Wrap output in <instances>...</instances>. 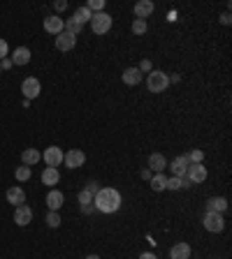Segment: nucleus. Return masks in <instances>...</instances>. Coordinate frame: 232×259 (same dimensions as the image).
Returning <instances> with one entry per match:
<instances>
[{
	"mask_svg": "<svg viewBox=\"0 0 232 259\" xmlns=\"http://www.w3.org/2000/svg\"><path fill=\"white\" fill-rule=\"evenodd\" d=\"M121 204H123L121 192L114 190V188H100V190L95 192V197H93L95 211H100V213H105V215L116 213V211L121 208Z\"/></svg>",
	"mask_w": 232,
	"mask_h": 259,
	"instance_id": "nucleus-1",
	"label": "nucleus"
},
{
	"mask_svg": "<svg viewBox=\"0 0 232 259\" xmlns=\"http://www.w3.org/2000/svg\"><path fill=\"white\" fill-rule=\"evenodd\" d=\"M170 86V76L160 72V69H151L147 74V88L149 93H165Z\"/></svg>",
	"mask_w": 232,
	"mask_h": 259,
	"instance_id": "nucleus-2",
	"label": "nucleus"
},
{
	"mask_svg": "<svg viewBox=\"0 0 232 259\" xmlns=\"http://www.w3.org/2000/svg\"><path fill=\"white\" fill-rule=\"evenodd\" d=\"M112 26H114V19L107 12H98V14L91 16V31L95 35H107L112 31Z\"/></svg>",
	"mask_w": 232,
	"mask_h": 259,
	"instance_id": "nucleus-3",
	"label": "nucleus"
},
{
	"mask_svg": "<svg viewBox=\"0 0 232 259\" xmlns=\"http://www.w3.org/2000/svg\"><path fill=\"white\" fill-rule=\"evenodd\" d=\"M202 225H204V229H207L209 234H221L225 229V218L221 213H204V218H202Z\"/></svg>",
	"mask_w": 232,
	"mask_h": 259,
	"instance_id": "nucleus-4",
	"label": "nucleus"
},
{
	"mask_svg": "<svg viewBox=\"0 0 232 259\" xmlns=\"http://www.w3.org/2000/svg\"><path fill=\"white\" fill-rule=\"evenodd\" d=\"M21 93H23V97L28 99H35V97H39V93H42V84H39L35 76H26L21 81Z\"/></svg>",
	"mask_w": 232,
	"mask_h": 259,
	"instance_id": "nucleus-5",
	"label": "nucleus"
},
{
	"mask_svg": "<svg viewBox=\"0 0 232 259\" xmlns=\"http://www.w3.org/2000/svg\"><path fill=\"white\" fill-rule=\"evenodd\" d=\"M207 167H204V162L202 164H188V169H186V178L191 181V185H197V183H204L207 181Z\"/></svg>",
	"mask_w": 232,
	"mask_h": 259,
	"instance_id": "nucleus-6",
	"label": "nucleus"
},
{
	"mask_svg": "<svg viewBox=\"0 0 232 259\" xmlns=\"http://www.w3.org/2000/svg\"><path fill=\"white\" fill-rule=\"evenodd\" d=\"M84 162H86V155H84V151H79V148H70V151L63 155V164L68 169L84 167Z\"/></svg>",
	"mask_w": 232,
	"mask_h": 259,
	"instance_id": "nucleus-7",
	"label": "nucleus"
},
{
	"mask_svg": "<svg viewBox=\"0 0 232 259\" xmlns=\"http://www.w3.org/2000/svg\"><path fill=\"white\" fill-rule=\"evenodd\" d=\"M63 148H58V146H49L44 153H42V160L46 162V167H61L63 164Z\"/></svg>",
	"mask_w": 232,
	"mask_h": 259,
	"instance_id": "nucleus-8",
	"label": "nucleus"
},
{
	"mask_svg": "<svg viewBox=\"0 0 232 259\" xmlns=\"http://www.w3.org/2000/svg\"><path fill=\"white\" fill-rule=\"evenodd\" d=\"M42 26H44V31L49 32V35L56 37V35H61V32L65 31V19H61L58 14H51V16H46Z\"/></svg>",
	"mask_w": 232,
	"mask_h": 259,
	"instance_id": "nucleus-9",
	"label": "nucleus"
},
{
	"mask_svg": "<svg viewBox=\"0 0 232 259\" xmlns=\"http://www.w3.org/2000/svg\"><path fill=\"white\" fill-rule=\"evenodd\" d=\"M14 222L19 227H28L33 222V208L28 204H21L14 208Z\"/></svg>",
	"mask_w": 232,
	"mask_h": 259,
	"instance_id": "nucleus-10",
	"label": "nucleus"
},
{
	"mask_svg": "<svg viewBox=\"0 0 232 259\" xmlns=\"http://www.w3.org/2000/svg\"><path fill=\"white\" fill-rule=\"evenodd\" d=\"M154 12H155L154 0H139V2H135V19L147 21V19L154 14Z\"/></svg>",
	"mask_w": 232,
	"mask_h": 259,
	"instance_id": "nucleus-11",
	"label": "nucleus"
},
{
	"mask_svg": "<svg viewBox=\"0 0 232 259\" xmlns=\"http://www.w3.org/2000/svg\"><path fill=\"white\" fill-rule=\"evenodd\" d=\"M31 58H33V54H31V49H28V46H16L14 54L9 56L12 65H19V67L28 65V63H31Z\"/></svg>",
	"mask_w": 232,
	"mask_h": 259,
	"instance_id": "nucleus-12",
	"label": "nucleus"
},
{
	"mask_svg": "<svg viewBox=\"0 0 232 259\" xmlns=\"http://www.w3.org/2000/svg\"><path fill=\"white\" fill-rule=\"evenodd\" d=\"M147 167L151 169L154 174H165V169H167V160H165V155H162V153H151V155H149Z\"/></svg>",
	"mask_w": 232,
	"mask_h": 259,
	"instance_id": "nucleus-13",
	"label": "nucleus"
},
{
	"mask_svg": "<svg viewBox=\"0 0 232 259\" xmlns=\"http://www.w3.org/2000/svg\"><path fill=\"white\" fill-rule=\"evenodd\" d=\"M77 46V37L75 35H70V32L63 31L61 35H56V49L58 51H72Z\"/></svg>",
	"mask_w": 232,
	"mask_h": 259,
	"instance_id": "nucleus-14",
	"label": "nucleus"
},
{
	"mask_svg": "<svg viewBox=\"0 0 232 259\" xmlns=\"http://www.w3.org/2000/svg\"><path fill=\"white\" fill-rule=\"evenodd\" d=\"M121 81H123L125 86H139L144 81V74H142L137 67H125L123 74H121Z\"/></svg>",
	"mask_w": 232,
	"mask_h": 259,
	"instance_id": "nucleus-15",
	"label": "nucleus"
},
{
	"mask_svg": "<svg viewBox=\"0 0 232 259\" xmlns=\"http://www.w3.org/2000/svg\"><path fill=\"white\" fill-rule=\"evenodd\" d=\"M188 158L186 155H179V158H174L172 162H167V169L172 171V176H186V169H188Z\"/></svg>",
	"mask_w": 232,
	"mask_h": 259,
	"instance_id": "nucleus-16",
	"label": "nucleus"
},
{
	"mask_svg": "<svg viewBox=\"0 0 232 259\" xmlns=\"http://www.w3.org/2000/svg\"><path fill=\"white\" fill-rule=\"evenodd\" d=\"M5 197H7V201L14 206V208L26 204V192H23V188H19V185H12V188L5 192Z\"/></svg>",
	"mask_w": 232,
	"mask_h": 259,
	"instance_id": "nucleus-17",
	"label": "nucleus"
},
{
	"mask_svg": "<svg viewBox=\"0 0 232 259\" xmlns=\"http://www.w3.org/2000/svg\"><path fill=\"white\" fill-rule=\"evenodd\" d=\"M204 206H207L209 213H221L223 215L225 211H228V199L225 197H209Z\"/></svg>",
	"mask_w": 232,
	"mask_h": 259,
	"instance_id": "nucleus-18",
	"label": "nucleus"
},
{
	"mask_svg": "<svg viewBox=\"0 0 232 259\" xmlns=\"http://www.w3.org/2000/svg\"><path fill=\"white\" fill-rule=\"evenodd\" d=\"M191 252H193L191 245L181 241V243H174L170 248V259H191Z\"/></svg>",
	"mask_w": 232,
	"mask_h": 259,
	"instance_id": "nucleus-19",
	"label": "nucleus"
},
{
	"mask_svg": "<svg viewBox=\"0 0 232 259\" xmlns=\"http://www.w3.org/2000/svg\"><path fill=\"white\" fill-rule=\"evenodd\" d=\"M63 201H65V197H63V192L61 190H49V194H46V208L49 211H58L63 206Z\"/></svg>",
	"mask_w": 232,
	"mask_h": 259,
	"instance_id": "nucleus-20",
	"label": "nucleus"
},
{
	"mask_svg": "<svg viewBox=\"0 0 232 259\" xmlns=\"http://www.w3.org/2000/svg\"><path fill=\"white\" fill-rule=\"evenodd\" d=\"M39 160H42V153H39L38 148H26V151L21 153V162L26 167H35Z\"/></svg>",
	"mask_w": 232,
	"mask_h": 259,
	"instance_id": "nucleus-21",
	"label": "nucleus"
},
{
	"mask_svg": "<svg viewBox=\"0 0 232 259\" xmlns=\"http://www.w3.org/2000/svg\"><path fill=\"white\" fill-rule=\"evenodd\" d=\"M186 188H191V181L186 176H172V178H167V190L177 192V190H186Z\"/></svg>",
	"mask_w": 232,
	"mask_h": 259,
	"instance_id": "nucleus-22",
	"label": "nucleus"
},
{
	"mask_svg": "<svg viewBox=\"0 0 232 259\" xmlns=\"http://www.w3.org/2000/svg\"><path fill=\"white\" fill-rule=\"evenodd\" d=\"M58 181H61L58 169L56 167H44V171H42V183L51 188V185H58Z\"/></svg>",
	"mask_w": 232,
	"mask_h": 259,
	"instance_id": "nucleus-23",
	"label": "nucleus"
},
{
	"mask_svg": "<svg viewBox=\"0 0 232 259\" xmlns=\"http://www.w3.org/2000/svg\"><path fill=\"white\" fill-rule=\"evenodd\" d=\"M91 12H88V7L86 5H81V7L75 9V14H72V19L79 23V26H86V23H91Z\"/></svg>",
	"mask_w": 232,
	"mask_h": 259,
	"instance_id": "nucleus-24",
	"label": "nucleus"
},
{
	"mask_svg": "<svg viewBox=\"0 0 232 259\" xmlns=\"http://www.w3.org/2000/svg\"><path fill=\"white\" fill-rule=\"evenodd\" d=\"M149 183H151V190L154 192H162V190H167V176L165 174H154Z\"/></svg>",
	"mask_w": 232,
	"mask_h": 259,
	"instance_id": "nucleus-25",
	"label": "nucleus"
},
{
	"mask_svg": "<svg viewBox=\"0 0 232 259\" xmlns=\"http://www.w3.org/2000/svg\"><path fill=\"white\" fill-rule=\"evenodd\" d=\"M31 174H33V169H31V167H26V164H21V167H16L14 178L19 181V183H26V181L31 178Z\"/></svg>",
	"mask_w": 232,
	"mask_h": 259,
	"instance_id": "nucleus-26",
	"label": "nucleus"
},
{
	"mask_svg": "<svg viewBox=\"0 0 232 259\" xmlns=\"http://www.w3.org/2000/svg\"><path fill=\"white\" fill-rule=\"evenodd\" d=\"M81 31H84V26H79V23L75 21L72 16H70L68 21H65V32H70V35H75V37H77Z\"/></svg>",
	"mask_w": 232,
	"mask_h": 259,
	"instance_id": "nucleus-27",
	"label": "nucleus"
},
{
	"mask_svg": "<svg viewBox=\"0 0 232 259\" xmlns=\"http://www.w3.org/2000/svg\"><path fill=\"white\" fill-rule=\"evenodd\" d=\"M130 31H132V35H144V32L149 31V23L142 21V19H135L130 26Z\"/></svg>",
	"mask_w": 232,
	"mask_h": 259,
	"instance_id": "nucleus-28",
	"label": "nucleus"
},
{
	"mask_svg": "<svg viewBox=\"0 0 232 259\" xmlns=\"http://www.w3.org/2000/svg\"><path fill=\"white\" fill-rule=\"evenodd\" d=\"M186 158H188V162H191V164H202V162H204V151H200V148H193V151L188 153Z\"/></svg>",
	"mask_w": 232,
	"mask_h": 259,
	"instance_id": "nucleus-29",
	"label": "nucleus"
},
{
	"mask_svg": "<svg viewBox=\"0 0 232 259\" xmlns=\"http://www.w3.org/2000/svg\"><path fill=\"white\" fill-rule=\"evenodd\" d=\"M46 225H49V227L51 229H56V227H61V215H58V211H49V213H46Z\"/></svg>",
	"mask_w": 232,
	"mask_h": 259,
	"instance_id": "nucleus-30",
	"label": "nucleus"
},
{
	"mask_svg": "<svg viewBox=\"0 0 232 259\" xmlns=\"http://www.w3.org/2000/svg\"><path fill=\"white\" fill-rule=\"evenodd\" d=\"M86 7L91 14H98V12H105V0H88L86 2Z\"/></svg>",
	"mask_w": 232,
	"mask_h": 259,
	"instance_id": "nucleus-31",
	"label": "nucleus"
},
{
	"mask_svg": "<svg viewBox=\"0 0 232 259\" xmlns=\"http://www.w3.org/2000/svg\"><path fill=\"white\" fill-rule=\"evenodd\" d=\"M79 206H88V204H93V194L88 190H81L79 192Z\"/></svg>",
	"mask_w": 232,
	"mask_h": 259,
	"instance_id": "nucleus-32",
	"label": "nucleus"
},
{
	"mask_svg": "<svg viewBox=\"0 0 232 259\" xmlns=\"http://www.w3.org/2000/svg\"><path fill=\"white\" fill-rule=\"evenodd\" d=\"M137 69H139V72H142V74H149V72L154 69V63H151V61H147V58H144V61H142V63H139V65H137Z\"/></svg>",
	"mask_w": 232,
	"mask_h": 259,
	"instance_id": "nucleus-33",
	"label": "nucleus"
},
{
	"mask_svg": "<svg viewBox=\"0 0 232 259\" xmlns=\"http://www.w3.org/2000/svg\"><path fill=\"white\" fill-rule=\"evenodd\" d=\"M7 54H9V44H7V39H2V37H0V61H2V58H7Z\"/></svg>",
	"mask_w": 232,
	"mask_h": 259,
	"instance_id": "nucleus-34",
	"label": "nucleus"
},
{
	"mask_svg": "<svg viewBox=\"0 0 232 259\" xmlns=\"http://www.w3.org/2000/svg\"><path fill=\"white\" fill-rule=\"evenodd\" d=\"M84 190H88V192H91V194H93V197H95V192L100 190V185L95 183V181H88V183H86V188H84Z\"/></svg>",
	"mask_w": 232,
	"mask_h": 259,
	"instance_id": "nucleus-35",
	"label": "nucleus"
},
{
	"mask_svg": "<svg viewBox=\"0 0 232 259\" xmlns=\"http://www.w3.org/2000/svg\"><path fill=\"white\" fill-rule=\"evenodd\" d=\"M218 21H221V26H230V23H232V16H230V12H223V14H221V19H218Z\"/></svg>",
	"mask_w": 232,
	"mask_h": 259,
	"instance_id": "nucleus-36",
	"label": "nucleus"
},
{
	"mask_svg": "<svg viewBox=\"0 0 232 259\" xmlns=\"http://www.w3.org/2000/svg\"><path fill=\"white\" fill-rule=\"evenodd\" d=\"M139 176H142L144 181H151V176H154V171H151V169H149V167H144V169H142V171H139Z\"/></svg>",
	"mask_w": 232,
	"mask_h": 259,
	"instance_id": "nucleus-37",
	"label": "nucleus"
},
{
	"mask_svg": "<svg viewBox=\"0 0 232 259\" xmlns=\"http://www.w3.org/2000/svg\"><path fill=\"white\" fill-rule=\"evenodd\" d=\"M54 7H56V12H63V9H68V2L65 0H56Z\"/></svg>",
	"mask_w": 232,
	"mask_h": 259,
	"instance_id": "nucleus-38",
	"label": "nucleus"
},
{
	"mask_svg": "<svg viewBox=\"0 0 232 259\" xmlns=\"http://www.w3.org/2000/svg\"><path fill=\"white\" fill-rule=\"evenodd\" d=\"M0 67H2V69H12V67H14V65H12V61H9V56L0 61Z\"/></svg>",
	"mask_w": 232,
	"mask_h": 259,
	"instance_id": "nucleus-39",
	"label": "nucleus"
},
{
	"mask_svg": "<svg viewBox=\"0 0 232 259\" xmlns=\"http://www.w3.org/2000/svg\"><path fill=\"white\" fill-rule=\"evenodd\" d=\"M79 208H81V213H86V215L95 213V206H93V204H88V206H79Z\"/></svg>",
	"mask_w": 232,
	"mask_h": 259,
	"instance_id": "nucleus-40",
	"label": "nucleus"
},
{
	"mask_svg": "<svg viewBox=\"0 0 232 259\" xmlns=\"http://www.w3.org/2000/svg\"><path fill=\"white\" fill-rule=\"evenodd\" d=\"M139 259H158L154 255V252H142V255H139Z\"/></svg>",
	"mask_w": 232,
	"mask_h": 259,
	"instance_id": "nucleus-41",
	"label": "nucleus"
},
{
	"mask_svg": "<svg viewBox=\"0 0 232 259\" xmlns=\"http://www.w3.org/2000/svg\"><path fill=\"white\" fill-rule=\"evenodd\" d=\"M181 81V74H172L170 76V84H179Z\"/></svg>",
	"mask_w": 232,
	"mask_h": 259,
	"instance_id": "nucleus-42",
	"label": "nucleus"
},
{
	"mask_svg": "<svg viewBox=\"0 0 232 259\" xmlns=\"http://www.w3.org/2000/svg\"><path fill=\"white\" fill-rule=\"evenodd\" d=\"M86 259H100V257H98V255H88V257H86Z\"/></svg>",
	"mask_w": 232,
	"mask_h": 259,
	"instance_id": "nucleus-43",
	"label": "nucleus"
},
{
	"mask_svg": "<svg viewBox=\"0 0 232 259\" xmlns=\"http://www.w3.org/2000/svg\"><path fill=\"white\" fill-rule=\"evenodd\" d=\"M0 74H2V67H0Z\"/></svg>",
	"mask_w": 232,
	"mask_h": 259,
	"instance_id": "nucleus-44",
	"label": "nucleus"
}]
</instances>
